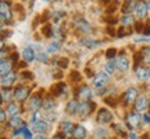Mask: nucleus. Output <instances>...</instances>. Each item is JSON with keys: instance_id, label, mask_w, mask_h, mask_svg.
<instances>
[{"instance_id": "1", "label": "nucleus", "mask_w": 150, "mask_h": 139, "mask_svg": "<svg viewBox=\"0 0 150 139\" xmlns=\"http://www.w3.org/2000/svg\"><path fill=\"white\" fill-rule=\"evenodd\" d=\"M75 95H76V97H78L79 100H82V102H88V100L92 97V91H91V88H89V86L82 85L81 88L76 89Z\"/></svg>"}, {"instance_id": "2", "label": "nucleus", "mask_w": 150, "mask_h": 139, "mask_svg": "<svg viewBox=\"0 0 150 139\" xmlns=\"http://www.w3.org/2000/svg\"><path fill=\"white\" fill-rule=\"evenodd\" d=\"M28 95H29V89H28L27 86H24V85L17 86L16 89H14V93H13L14 99L18 100V102H24V100L28 97Z\"/></svg>"}, {"instance_id": "3", "label": "nucleus", "mask_w": 150, "mask_h": 139, "mask_svg": "<svg viewBox=\"0 0 150 139\" xmlns=\"http://www.w3.org/2000/svg\"><path fill=\"white\" fill-rule=\"evenodd\" d=\"M125 121H127V125H128L129 128H136V127H139L140 116H139V114H136L135 111H131V113H128V114H127Z\"/></svg>"}, {"instance_id": "4", "label": "nucleus", "mask_w": 150, "mask_h": 139, "mask_svg": "<svg viewBox=\"0 0 150 139\" xmlns=\"http://www.w3.org/2000/svg\"><path fill=\"white\" fill-rule=\"evenodd\" d=\"M108 84V75L106 72H99L93 77V85L96 88H103Z\"/></svg>"}, {"instance_id": "5", "label": "nucleus", "mask_w": 150, "mask_h": 139, "mask_svg": "<svg viewBox=\"0 0 150 139\" xmlns=\"http://www.w3.org/2000/svg\"><path fill=\"white\" fill-rule=\"evenodd\" d=\"M95 110V104L92 102H82L79 103V109H78V113H79L81 117H85V116H89L92 111Z\"/></svg>"}, {"instance_id": "6", "label": "nucleus", "mask_w": 150, "mask_h": 139, "mask_svg": "<svg viewBox=\"0 0 150 139\" xmlns=\"http://www.w3.org/2000/svg\"><path fill=\"white\" fill-rule=\"evenodd\" d=\"M112 120V114L108 111L107 109H100L99 114H97V123L99 124H107L111 123Z\"/></svg>"}, {"instance_id": "7", "label": "nucleus", "mask_w": 150, "mask_h": 139, "mask_svg": "<svg viewBox=\"0 0 150 139\" xmlns=\"http://www.w3.org/2000/svg\"><path fill=\"white\" fill-rule=\"evenodd\" d=\"M136 99H138V91L135 88H129L124 93V102H125V104H131V103L136 102Z\"/></svg>"}, {"instance_id": "8", "label": "nucleus", "mask_w": 150, "mask_h": 139, "mask_svg": "<svg viewBox=\"0 0 150 139\" xmlns=\"http://www.w3.org/2000/svg\"><path fill=\"white\" fill-rule=\"evenodd\" d=\"M149 107V99L146 96H140L136 99V102H135V109H136V111H143Z\"/></svg>"}, {"instance_id": "9", "label": "nucleus", "mask_w": 150, "mask_h": 139, "mask_svg": "<svg viewBox=\"0 0 150 139\" xmlns=\"http://www.w3.org/2000/svg\"><path fill=\"white\" fill-rule=\"evenodd\" d=\"M42 92L43 91H40L39 93H36L33 97H31V100H29V109H32V110H38L39 107L42 106V99H40Z\"/></svg>"}, {"instance_id": "10", "label": "nucleus", "mask_w": 150, "mask_h": 139, "mask_svg": "<svg viewBox=\"0 0 150 139\" xmlns=\"http://www.w3.org/2000/svg\"><path fill=\"white\" fill-rule=\"evenodd\" d=\"M0 17H1V21H6V20H10L11 18V13L10 9L6 1H1L0 3Z\"/></svg>"}, {"instance_id": "11", "label": "nucleus", "mask_w": 150, "mask_h": 139, "mask_svg": "<svg viewBox=\"0 0 150 139\" xmlns=\"http://www.w3.org/2000/svg\"><path fill=\"white\" fill-rule=\"evenodd\" d=\"M14 81H16V74L11 71V72H8L7 75H3L1 77V85H3V88H8L10 85H13L14 84Z\"/></svg>"}, {"instance_id": "12", "label": "nucleus", "mask_w": 150, "mask_h": 139, "mask_svg": "<svg viewBox=\"0 0 150 139\" xmlns=\"http://www.w3.org/2000/svg\"><path fill=\"white\" fill-rule=\"evenodd\" d=\"M72 136L74 139H85L86 138V129L82 125H75L74 131H72Z\"/></svg>"}, {"instance_id": "13", "label": "nucleus", "mask_w": 150, "mask_h": 139, "mask_svg": "<svg viewBox=\"0 0 150 139\" xmlns=\"http://www.w3.org/2000/svg\"><path fill=\"white\" fill-rule=\"evenodd\" d=\"M115 65L118 67V70H121V71H127L128 67H129V61H128V59H127L124 54H121V56H118Z\"/></svg>"}, {"instance_id": "14", "label": "nucleus", "mask_w": 150, "mask_h": 139, "mask_svg": "<svg viewBox=\"0 0 150 139\" xmlns=\"http://www.w3.org/2000/svg\"><path fill=\"white\" fill-rule=\"evenodd\" d=\"M135 72L139 79H149L150 78V70L147 67H136Z\"/></svg>"}, {"instance_id": "15", "label": "nucleus", "mask_w": 150, "mask_h": 139, "mask_svg": "<svg viewBox=\"0 0 150 139\" xmlns=\"http://www.w3.org/2000/svg\"><path fill=\"white\" fill-rule=\"evenodd\" d=\"M146 13H147V6H146V3H138V4L135 6V14L139 17V18L146 17Z\"/></svg>"}, {"instance_id": "16", "label": "nucleus", "mask_w": 150, "mask_h": 139, "mask_svg": "<svg viewBox=\"0 0 150 139\" xmlns=\"http://www.w3.org/2000/svg\"><path fill=\"white\" fill-rule=\"evenodd\" d=\"M65 85L63 84V82H57V84H54V85H52V88H50V93L53 95V96H60L61 93H63V91H64Z\"/></svg>"}, {"instance_id": "17", "label": "nucleus", "mask_w": 150, "mask_h": 139, "mask_svg": "<svg viewBox=\"0 0 150 139\" xmlns=\"http://www.w3.org/2000/svg\"><path fill=\"white\" fill-rule=\"evenodd\" d=\"M33 131L38 132V134H45L46 131H47V124L45 123V121H35L33 123Z\"/></svg>"}, {"instance_id": "18", "label": "nucleus", "mask_w": 150, "mask_h": 139, "mask_svg": "<svg viewBox=\"0 0 150 139\" xmlns=\"http://www.w3.org/2000/svg\"><path fill=\"white\" fill-rule=\"evenodd\" d=\"M22 59L25 60L27 63H31V61L35 59V53H33L32 49H31V48L24 49V52H22Z\"/></svg>"}, {"instance_id": "19", "label": "nucleus", "mask_w": 150, "mask_h": 139, "mask_svg": "<svg viewBox=\"0 0 150 139\" xmlns=\"http://www.w3.org/2000/svg\"><path fill=\"white\" fill-rule=\"evenodd\" d=\"M78 109H79V103L76 102L75 99L70 100L68 104H67V113H71V114H74V113L78 111Z\"/></svg>"}, {"instance_id": "20", "label": "nucleus", "mask_w": 150, "mask_h": 139, "mask_svg": "<svg viewBox=\"0 0 150 139\" xmlns=\"http://www.w3.org/2000/svg\"><path fill=\"white\" fill-rule=\"evenodd\" d=\"M8 125H10V127H13V128H17V127H25V125H24V121H22L21 118L20 117H11V120L10 121H8Z\"/></svg>"}, {"instance_id": "21", "label": "nucleus", "mask_w": 150, "mask_h": 139, "mask_svg": "<svg viewBox=\"0 0 150 139\" xmlns=\"http://www.w3.org/2000/svg\"><path fill=\"white\" fill-rule=\"evenodd\" d=\"M8 72H11V61L1 60V77H3V75H7Z\"/></svg>"}, {"instance_id": "22", "label": "nucleus", "mask_w": 150, "mask_h": 139, "mask_svg": "<svg viewBox=\"0 0 150 139\" xmlns=\"http://www.w3.org/2000/svg\"><path fill=\"white\" fill-rule=\"evenodd\" d=\"M61 128H63L65 135H70V134H72V131H74V125H72L70 121H64V123L61 124Z\"/></svg>"}, {"instance_id": "23", "label": "nucleus", "mask_w": 150, "mask_h": 139, "mask_svg": "<svg viewBox=\"0 0 150 139\" xmlns=\"http://www.w3.org/2000/svg\"><path fill=\"white\" fill-rule=\"evenodd\" d=\"M76 27L79 28L82 32H88V31L91 29V27H89V22L85 21V20H79V21H78V24H76Z\"/></svg>"}, {"instance_id": "24", "label": "nucleus", "mask_w": 150, "mask_h": 139, "mask_svg": "<svg viewBox=\"0 0 150 139\" xmlns=\"http://www.w3.org/2000/svg\"><path fill=\"white\" fill-rule=\"evenodd\" d=\"M7 114H10L13 117H16V114H18V106L16 103H10L7 106Z\"/></svg>"}, {"instance_id": "25", "label": "nucleus", "mask_w": 150, "mask_h": 139, "mask_svg": "<svg viewBox=\"0 0 150 139\" xmlns=\"http://www.w3.org/2000/svg\"><path fill=\"white\" fill-rule=\"evenodd\" d=\"M42 33L46 38H52V36H53V28H52V25H50V24H46V25L42 28Z\"/></svg>"}, {"instance_id": "26", "label": "nucleus", "mask_w": 150, "mask_h": 139, "mask_svg": "<svg viewBox=\"0 0 150 139\" xmlns=\"http://www.w3.org/2000/svg\"><path fill=\"white\" fill-rule=\"evenodd\" d=\"M81 43H83L88 49H93V48H96V46L100 45V42H96V40H89V39H82Z\"/></svg>"}, {"instance_id": "27", "label": "nucleus", "mask_w": 150, "mask_h": 139, "mask_svg": "<svg viewBox=\"0 0 150 139\" xmlns=\"http://www.w3.org/2000/svg\"><path fill=\"white\" fill-rule=\"evenodd\" d=\"M140 56L146 63H150V48H143L140 50Z\"/></svg>"}, {"instance_id": "28", "label": "nucleus", "mask_w": 150, "mask_h": 139, "mask_svg": "<svg viewBox=\"0 0 150 139\" xmlns=\"http://www.w3.org/2000/svg\"><path fill=\"white\" fill-rule=\"evenodd\" d=\"M70 79L72 81V82H78V81H81V74L76 71V70L71 71L70 72Z\"/></svg>"}, {"instance_id": "29", "label": "nucleus", "mask_w": 150, "mask_h": 139, "mask_svg": "<svg viewBox=\"0 0 150 139\" xmlns=\"http://www.w3.org/2000/svg\"><path fill=\"white\" fill-rule=\"evenodd\" d=\"M68 64H70V61H68L67 57H61V59H59V61H57V65H59L60 68H67Z\"/></svg>"}, {"instance_id": "30", "label": "nucleus", "mask_w": 150, "mask_h": 139, "mask_svg": "<svg viewBox=\"0 0 150 139\" xmlns=\"http://www.w3.org/2000/svg\"><path fill=\"white\" fill-rule=\"evenodd\" d=\"M134 22V17L132 16H129V14H127V16H124V18H122V27L125 28V27H128L129 24H132Z\"/></svg>"}, {"instance_id": "31", "label": "nucleus", "mask_w": 150, "mask_h": 139, "mask_svg": "<svg viewBox=\"0 0 150 139\" xmlns=\"http://www.w3.org/2000/svg\"><path fill=\"white\" fill-rule=\"evenodd\" d=\"M112 128H114V131H115V132L121 134V136H124V138H127V136H128V135H127V132H125V131H124V129L121 128L118 124H114V125H112Z\"/></svg>"}, {"instance_id": "32", "label": "nucleus", "mask_w": 150, "mask_h": 139, "mask_svg": "<svg viewBox=\"0 0 150 139\" xmlns=\"http://www.w3.org/2000/svg\"><path fill=\"white\" fill-rule=\"evenodd\" d=\"M134 3L135 1H125L122 6V13H125V16H127V13L128 10H131V7H134Z\"/></svg>"}, {"instance_id": "33", "label": "nucleus", "mask_w": 150, "mask_h": 139, "mask_svg": "<svg viewBox=\"0 0 150 139\" xmlns=\"http://www.w3.org/2000/svg\"><path fill=\"white\" fill-rule=\"evenodd\" d=\"M8 97H10V91H8V88H7V89L3 88V89H1V100L6 102V100H8Z\"/></svg>"}, {"instance_id": "34", "label": "nucleus", "mask_w": 150, "mask_h": 139, "mask_svg": "<svg viewBox=\"0 0 150 139\" xmlns=\"http://www.w3.org/2000/svg\"><path fill=\"white\" fill-rule=\"evenodd\" d=\"M115 54H117V50H115L114 48H111V49H108L107 52H106V57L111 60V59H114V57H115Z\"/></svg>"}, {"instance_id": "35", "label": "nucleus", "mask_w": 150, "mask_h": 139, "mask_svg": "<svg viewBox=\"0 0 150 139\" xmlns=\"http://www.w3.org/2000/svg\"><path fill=\"white\" fill-rule=\"evenodd\" d=\"M43 106H45V109H52V107H54V100L53 99H50V97H47V99H46V100H45V104H43Z\"/></svg>"}, {"instance_id": "36", "label": "nucleus", "mask_w": 150, "mask_h": 139, "mask_svg": "<svg viewBox=\"0 0 150 139\" xmlns=\"http://www.w3.org/2000/svg\"><path fill=\"white\" fill-rule=\"evenodd\" d=\"M59 43L57 42H54V43H52L50 46H49V53H54V52H57L59 50Z\"/></svg>"}, {"instance_id": "37", "label": "nucleus", "mask_w": 150, "mask_h": 139, "mask_svg": "<svg viewBox=\"0 0 150 139\" xmlns=\"http://www.w3.org/2000/svg\"><path fill=\"white\" fill-rule=\"evenodd\" d=\"M106 71H107L108 74H112L114 72V64H112L111 61H108L107 65H106Z\"/></svg>"}, {"instance_id": "38", "label": "nucleus", "mask_w": 150, "mask_h": 139, "mask_svg": "<svg viewBox=\"0 0 150 139\" xmlns=\"http://www.w3.org/2000/svg\"><path fill=\"white\" fill-rule=\"evenodd\" d=\"M21 77H22V78H25V79H32V78H33L32 72H28V71H24V72L21 74Z\"/></svg>"}, {"instance_id": "39", "label": "nucleus", "mask_w": 150, "mask_h": 139, "mask_svg": "<svg viewBox=\"0 0 150 139\" xmlns=\"http://www.w3.org/2000/svg\"><path fill=\"white\" fill-rule=\"evenodd\" d=\"M106 103H107L108 106L115 107V99H114V97H107V99H106Z\"/></svg>"}, {"instance_id": "40", "label": "nucleus", "mask_w": 150, "mask_h": 139, "mask_svg": "<svg viewBox=\"0 0 150 139\" xmlns=\"http://www.w3.org/2000/svg\"><path fill=\"white\" fill-rule=\"evenodd\" d=\"M135 29H136L138 32H142V31H143V24H142V22H136V24H135Z\"/></svg>"}, {"instance_id": "41", "label": "nucleus", "mask_w": 150, "mask_h": 139, "mask_svg": "<svg viewBox=\"0 0 150 139\" xmlns=\"http://www.w3.org/2000/svg\"><path fill=\"white\" fill-rule=\"evenodd\" d=\"M124 35H125V31H124V27H121L120 29H118L117 36H118V38H124Z\"/></svg>"}, {"instance_id": "42", "label": "nucleus", "mask_w": 150, "mask_h": 139, "mask_svg": "<svg viewBox=\"0 0 150 139\" xmlns=\"http://www.w3.org/2000/svg\"><path fill=\"white\" fill-rule=\"evenodd\" d=\"M24 134H25V139H32V134L28 131V128L25 129V132H24Z\"/></svg>"}, {"instance_id": "43", "label": "nucleus", "mask_w": 150, "mask_h": 139, "mask_svg": "<svg viewBox=\"0 0 150 139\" xmlns=\"http://www.w3.org/2000/svg\"><path fill=\"white\" fill-rule=\"evenodd\" d=\"M17 60H18V53H13L11 54V61H13V63H16Z\"/></svg>"}, {"instance_id": "44", "label": "nucleus", "mask_w": 150, "mask_h": 139, "mask_svg": "<svg viewBox=\"0 0 150 139\" xmlns=\"http://www.w3.org/2000/svg\"><path fill=\"white\" fill-rule=\"evenodd\" d=\"M0 118H1V123H4L6 121V111L4 110H1V111H0Z\"/></svg>"}, {"instance_id": "45", "label": "nucleus", "mask_w": 150, "mask_h": 139, "mask_svg": "<svg viewBox=\"0 0 150 139\" xmlns=\"http://www.w3.org/2000/svg\"><path fill=\"white\" fill-rule=\"evenodd\" d=\"M146 40H150V36L149 38H138L136 42H146Z\"/></svg>"}, {"instance_id": "46", "label": "nucleus", "mask_w": 150, "mask_h": 139, "mask_svg": "<svg viewBox=\"0 0 150 139\" xmlns=\"http://www.w3.org/2000/svg\"><path fill=\"white\" fill-rule=\"evenodd\" d=\"M107 32L110 33L111 36H114V35H115V33H114V28H112V27H108V28H107Z\"/></svg>"}, {"instance_id": "47", "label": "nucleus", "mask_w": 150, "mask_h": 139, "mask_svg": "<svg viewBox=\"0 0 150 139\" xmlns=\"http://www.w3.org/2000/svg\"><path fill=\"white\" fill-rule=\"evenodd\" d=\"M129 139H138V136L135 134H129Z\"/></svg>"}, {"instance_id": "48", "label": "nucleus", "mask_w": 150, "mask_h": 139, "mask_svg": "<svg viewBox=\"0 0 150 139\" xmlns=\"http://www.w3.org/2000/svg\"><path fill=\"white\" fill-rule=\"evenodd\" d=\"M61 77H63V74H60V72L54 74V78H57V79H59V78H61Z\"/></svg>"}, {"instance_id": "49", "label": "nucleus", "mask_w": 150, "mask_h": 139, "mask_svg": "<svg viewBox=\"0 0 150 139\" xmlns=\"http://www.w3.org/2000/svg\"><path fill=\"white\" fill-rule=\"evenodd\" d=\"M53 139H65V138H64V136H61V135H56Z\"/></svg>"}, {"instance_id": "50", "label": "nucleus", "mask_w": 150, "mask_h": 139, "mask_svg": "<svg viewBox=\"0 0 150 139\" xmlns=\"http://www.w3.org/2000/svg\"><path fill=\"white\" fill-rule=\"evenodd\" d=\"M36 139H46L45 136H42V135H39V136H36Z\"/></svg>"}, {"instance_id": "51", "label": "nucleus", "mask_w": 150, "mask_h": 139, "mask_svg": "<svg viewBox=\"0 0 150 139\" xmlns=\"http://www.w3.org/2000/svg\"><path fill=\"white\" fill-rule=\"evenodd\" d=\"M145 120H146V121H149V123H150V117H149V116H146V117H145Z\"/></svg>"}, {"instance_id": "52", "label": "nucleus", "mask_w": 150, "mask_h": 139, "mask_svg": "<svg viewBox=\"0 0 150 139\" xmlns=\"http://www.w3.org/2000/svg\"><path fill=\"white\" fill-rule=\"evenodd\" d=\"M146 3V6H147V7H150V1H145Z\"/></svg>"}, {"instance_id": "53", "label": "nucleus", "mask_w": 150, "mask_h": 139, "mask_svg": "<svg viewBox=\"0 0 150 139\" xmlns=\"http://www.w3.org/2000/svg\"><path fill=\"white\" fill-rule=\"evenodd\" d=\"M149 25H150V21H149Z\"/></svg>"}]
</instances>
